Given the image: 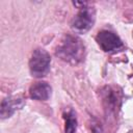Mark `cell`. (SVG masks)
<instances>
[{
	"mask_svg": "<svg viewBox=\"0 0 133 133\" xmlns=\"http://www.w3.org/2000/svg\"><path fill=\"white\" fill-rule=\"evenodd\" d=\"M55 54L61 60L68 63L78 64L84 59L85 47L78 36L73 34H65L56 47Z\"/></svg>",
	"mask_w": 133,
	"mask_h": 133,
	"instance_id": "1",
	"label": "cell"
},
{
	"mask_svg": "<svg viewBox=\"0 0 133 133\" xmlns=\"http://www.w3.org/2000/svg\"><path fill=\"white\" fill-rule=\"evenodd\" d=\"M78 6V12L71 22V27L75 32L85 33L95 24L96 10L94 6L88 2H74Z\"/></svg>",
	"mask_w": 133,
	"mask_h": 133,
	"instance_id": "2",
	"label": "cell"
},
{
	"mask_svg": "<svg viewBox=\"0 0 133 133\" xmlns=\"http://www.w3.org/2000/svg\"><path fill=\"white\" fill-rule=\"evenodd\" d=\"M101 99L106 113L109 115H116L123 101L122 90L116 86H105L101 90Z\"/></svg>",
	"mask_w": 133,
	"mask_h": 133,
	"instance_id": "3",
	"label": "cell"
},
{
	"mask_svg": "<svg viewBox=\"0 0 133 133\" xmlns=\"http://www.w3.org/2000/svg\"><path fill=\"white\" fill-rule=\"evenodd\" d=\"M50 63L51 57L49 53L41 48L35 49L29 60V70L31 75L37 78L44 77L50 70Z\"/></svg>",
	"mask_w": 133,
	"mask_h": 133,
	"instance_id": "4",
	"label": "cell"
},
{
	"mask_svg": "<svg viewBox=\"0 0 133 133\" xmlns=\"http://www.w3.org/2000/svg\"><path fill=\"white\" fill-rule=\"evenodd\" d=\"M96 41L100 48L105 52H112L123 47V42L119 36L110 30H102L98 32Z\"/></svg>",
	"mask_w": 133,
	"mask_h": 133,
	"instance_id": "5",
	"label": "cell"
},
{
	"mask_svg": "<svg viewBox=\"0 0 133 133\" xmlns=\"http://www.w3.org/2000/svg\"><path fill=\"white\" fill-rule=\"evenodd\" d=\"M25 102L21 97H7L2 100L0 107V115L1 118L10 117L17 110L21 109L24 106Z\"/></svg>",
	"mask_w": 133,
	"mask_h": 133,
	"instance_id": "6",
	"label": "cell"
},
{
	"mask_svg": "<svg viewBox=\"0 0 133 133\" xmlns=\"http://www.w3.org/2000/svg\"><path fill=\"white\" fill-rule=\"evenodd\" d=\"M52 88L45 81H38L33 83L29 88V96L33 100L46 101L51 97Z\"/></svg>",
	"mask_w": 133,
	"mask_h": 133,
	"instance_id": "7",
	"label": "cell"
},
{
	"mask_svg": "<svg viewBox=\"0 0 133 133\" xmlns=\"http://www.w3.org/2000/svg\"><path fill=\"white\" fill-rule=\"evenodd\" d=\"M64 118V132L65 133H76L77 130V117L75 112L72 109L65 110L63 112Z\"/></svg>",
	"mask_w": 133,
	"mask_h": 133,
	"instance_id": "8",
	"label": "cell"
},
{
	"mask_svg": "<svg viewBox=\"0 0 133 133\" xmlns=\"http://www.w3.org/2000/svg\"><path fill=\"white\" fill-rule=\"evenodd\" d=\"M128 133H133V130H130V131H129Z\"/></svg>",
	"mask_w": 133,
	"mask_h": 133,
	"instance_id": "9",
	"label": "cell"
}]
</instances>
